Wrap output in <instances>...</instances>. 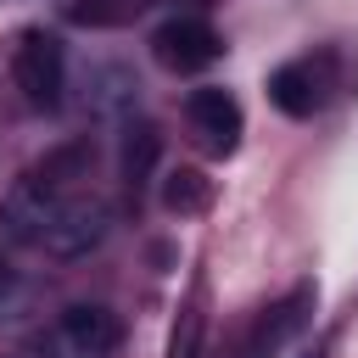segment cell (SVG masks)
<instances>
[{"instance_id": "cell-1", "label": "cell", "mask_w": 358, "mask_h": 358, "mask_svg": "<svg viewBox=\"0 0 358 358\" xmlns=\"http://www.w3.org/2000/svg\"><path fill=\"white\" fill-rule=\"evenodd\" d=\"M84 157H90L84 145H62V151H50L45 162H34V168L6 190V201H0V241H11V246L39 241V229L50 224V213L67 201V185L78 179Z\"/></svg>"}, {"instance_id": "cell-2", "label": "cell", "mask_w": 358, "mask_h": 358, "mask_svg": "<svg viewBox=\"0 0 358 358\" xmlns=\"http://www.w3.org/2000/svg\"><path fill=\"white\" fill-rule=\"evenodd\" d=\"M28 352L34 358H112L117 352V313L101 302H73L34 336Z\"/></svg>"}, {"instance_id": "cell-3", "label": "cell", "mask_w": 358, "mask_h": 358, "mask_svg": "<svg viewBox=\"0 0 358 358\" xmlns=\"http://www.w3.org/2000/svg\"><path fill=\"white\" fill-rule=\"evenodd\" d=\"M11 78H17V90H22V101L34 112H56L62 90H67V50H62V39L45 34V28H28L17 39V50H11Z\"/></svg>"}, {"instance_id": "cell-4", "label": "cell", "mask_w": 358, "mask_h": 358, "mask_svg": "<svg viewBox=\"0 0 358 358\" xmlns=\"http://www.w3.org/2000/svg\"><path fill=\"white\" fill-rule=\"evenodd\" d=\"M106 229H112V207H106L101 196H67V201L50 213V224L39 229V246H45L56 263H78V257H90V252L106 241Z\"/></svg>"}, {"instance_id": "cell-5", "label": "cell", "mask_w": 358, "mask_h": 358, "mask_svg": "<svg viewBox=\"0 0 358 358\" xmlns=\"http://www.w3.org/2000/svg\"><path fill=\"white\" fill-rule=\"evenodd\" d=\"M330 73H336L330 56L285 62V67L268 73V101H274L285 117H313V112H324V101H330Z\"/></svg>"}, {"instance_id": "cell-6", "label": "cell", "mask_w": 358, "mask_h": 358, "mask_svg": "<svg viewBox=\"0 0 358 358\" xmlns=\"http://www.w3.org/2000/svg\"><path fill=\"white\" fill-rule=\"evenodd\" d=\"M218 50H224V39H218L213 22H201V17H168V22L151 34V56H157L168 73H201V67L218 62Z\"/></svg>"}, {"instance_id": "cell-7", "label": "cell", "mask_w": 358, "mask_h": 358, "mask_svg": "<svg viewBox=\"0 0 358 358\" xmlns=\"http://www.w3.org/2000/svg\"><path fill=\"white\" fill-rule=\"evenodd\" d=\"M185 117H190L196 140H201L213 157H229V151L241 145V129H246V117H241V101H235L229 90H218V84H201V90H190V95H185Z\"/></svg>"}, {"instance_id": "cell-8", "label": "cell", "mask_w": 358, "mask_h": 358, "mask_svg": "<svg viewBox=\"0 0 358 358\" xmlns=\"http://www.w3.org/2000/svg\"><path fill=\"white\" fill-rule=\"evenodd\" d=\"M308 313H313V285L285 291L274 308H263V319L252 324V336H246L241 358H280V352H285V341L308 324Z\"/></svg>"}, {"instance_id": "cell-9", "label": "cell", "mask_w": 358, "mask_h": 358, "mask_svg": "<svg viewBox=\"0 0 358 358\" xmlns=\"http://www.w3.org/2000/svg\"><path fill=\"white\" fill-rule=\"evenodd\" d=\"M134 73L129 67H117V62H101V67H90V112L95 117H129L134 112Z\"/></svg>"}, {"instance_id": "cell-10", "label": "cell", "mask_w": 358, "mask_h": 358, "mask_svg": "<svg viewBox=\"0 0 358 358\" xmlns=\"http://www.w3.org/2000/svg\"><path fill=\"white\" fill-rule=\"evenodd\" d=\"M157 157H162V134L151 123H129L123 129V151H117V168H123V185L140 190L151 173H157Z\"/></svg>"}, {"instance_id": "cell-11", "label": "cell", "mask_w": 358, "mask_h": 358, "mask_svg": "<svg viewBox=\"0 0 358 358\" xmlns=\"http://www.w3.org/2000/svg\"><path fill=\"white\" fill-rule=\"evenodd\" d=\"M162 207L179 213V218L201 213V207H207V179H201L196 168H173V173L162 179Z\"/></svg>"}, {"instance_id": "cell-12", "label": "cell", "mask_w": 358, "mask_h": 358, "mask_svg": "<svg viewBox=\"0 0 358 358\" xmlns=\"http://www.w3.org/2000/svg\"><path fill=\"white\" fill-rule=\"evenodd\" d=\"M196 352H201V319H196V313H185V319H179V330H173L168 358H196Z\"/></svg>"}, {"instance_id": "cell-13", "label": "cell", "mask_w": 358, "mask_h": 358, "mask_svg": "<svg viewBox=\"0 0 358 358\" xmlns=\"http://www.w3.org/2000/svg\"><path fill=\"white\" fill-rule=\"evenodd\" d=\"M296 358H319V347H302V352H296Z\"/></svg>"}]
</instances>
